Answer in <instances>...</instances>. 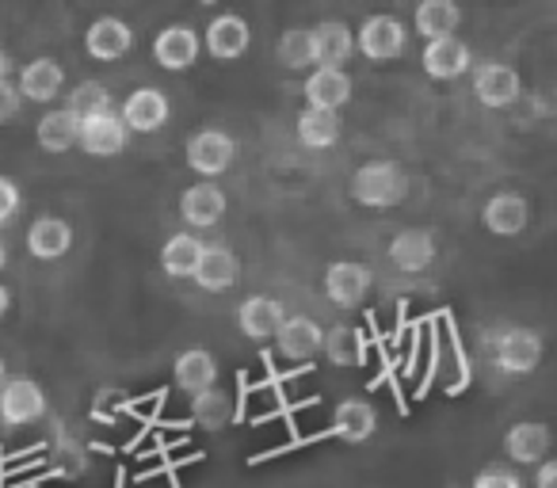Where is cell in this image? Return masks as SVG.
Listing matches in <instances>:
<instances>
[{"instance_id":"cell-26","label":"cell","mask_w":557,"mask_h":488,"mask_svg":"<svg viewBox=\"0 0 557 488\" xmlns=\"http://www.w3.org/2000/svg\"><path fill=\"white\" fill-rule=\"evenodd\" d=\"M504 450H508L511 462L519 465H534L549 454V427L539 424V420H519V424L508 427L504 435Z\"/></svg>"},{"instance_id":"cell-32","label":"cell","mask_w":557,"mask_h":488,"mask_svg":"<svg viewBox=\"0 0 557 488\" xmlns=\"http://www.w3.org/2000/svg\"><path fill=\"white\" fill-rule=\"evenodd\" d=\"M191 420L207 431H222L230 424V397L222 389H207V393L191 397Z\"/></svg>"},{"instance_id":"cell-29","label":"cell","mask_w":557,"mask_h":488,"mask_svg":"<svg viewBox=\"0 0 557 488\" xmlns=\"http://www.w3.org/2000/svg\"><path fill=\"white\" fill-rule=\"evenodd\" d=\"M35 138H39V146L47 149V153H70V149L77 146V118L65 108L47 111V115L39 118V126H35Z\"/></svg>"},{"instance_id":"cell-19","label":"cell","mask_w":557,"mask_h":488,"mask_svg":"<svg viewBox=\"0 0 557 488\" xmlns=\"http://www.w3.org/2000/svg\"><path fill=\"white\" fill-rule=\"evenodd\" d=\"M65 88V70L54 62V58H35L32 65H24L20 73V100H32V103H54Z\"/></svg>"},{"instance_id":"cell-16","label":"cell","mask_w":557,"mask_h":488,"mask_svg":"<svg viewBox=\"0 0 557 488\" xmlns=\"http://www.w3.org/2000/svg\"><path fill=\"white\" fill-rule=\"evenodd\" d=\"M321 343H325V328H321L313 317H287L283 321V328L275 333L278 355L290 359V363H306V359H313L321 351Z\"/></svg>"},{"instance_id":"cell-34","label":"cell","mask_w":557,"mask_h":488,"mask_svg":"<svg viewBox=\"0 0 557 488\" xmlns=\"http://www.w3.org/2000/svg\"><path fill=\"white\" fill-rule=\"evenodd\" d=\"M321 351H329V359H333L336 366H351L359 363V351H356V333L344 325L329 328L325 333V343H321Z\"/></svg>"},{"instance_id":"cell-12","label":"cell","mask_w":557,"mask_h":488,"mask_svg":"<svg viewBox=\"0 0 557 488\" xmlns=\"http://www.w3.org/2000/svg\"><path fill=\"white\" fill-rule=\"evenodd\" d=\"M126 126L123 118L111 111V115H92L77 123V146L85 149L88 157H119L126 149Z\"/></svg>"},{"instance_id":"cell-4","label":"cell","mask_w":557,"mask_h":488,"mask_svg":"<svg viewBox=\"0 0 557 488\" xmlns=\"http://www.w3.org/2000/svg\"><path fill=\"white\" fill-rule=\"evenodd\" d=\"M473 96H478L481 108H511V103L519 100V92H523V80H519V73L511 70V65L504 62H481L473 65V80H470Z\"/></svg>"},{"instance_id":"cell-22","label":"cell","mask_w":557,"mask_h":488,"mask_svg":"<svg viewBox=\"0 0 557 488\" xmlns=\"http://www.w3.org/2000/svg\"><path fill=\"white\" fill-rule=\"evenodd\" d=\"M172 381L191 397L207 393V389H214V381H218V359L210 355L207 348L180 351L176 363H172Z\"/></svg>"},{"instance_id":"cell-25","label":"cell","mask_w":557,"mask_h":488,"mask_svg":"<svg viewBox=\"0 0 557 488\" xmlns=\"http://www.w3.org/2000/svg\"><path fill=\"white\" fill-rule=\"evenodd\" d=\"M424 73L432 80H458L473 65V54L462 39H435L424 47Z\"/></svg>"},{"instance_id":"cell-20","label":"cell","mask_w":557,"mask_h":488,"mask_svg":"<svg viewBox=\"0 0 557 488\" xmlns=\"http://www.w3.org/2000/svg\"><path fill=\"white\" fill-rule=\"evenodd\" d=\"M225 191L214 184H191L184 195H180V217H184L191 229H210V225L222 222L225 214Z\"/></svg>"},{"instance_id":"cell-27","label":"cell","mask_w":557,"mask_h":488,"mask_svg":"<svg viewBox=\"0 0 557 488\" xmlns=\"http://www.w3.org/2000/svg\"><path fill=\"white\" fill-rule=\"evenodd\" d=\"M412 24H417V32L424 35L428 42L455 39L458 24H462V9H458L455 0H424V4H417Z\"/></svg>"},{"instance_id":"cell-5","label":"cell","mask_w":557,"mask_h":488,"mask_svg":"<svg viewBox=\"0 0 557 488\" xmlns=\"http://www.w3.org/2000/svg\"><path fill=\"white\" fill-rule=\"evenodd\" d=\"M542 363V336L534 328H508L496 336V366L511 378L539 371Z\"/></svg>"},{"instance_id":"cell-31","label":"cell","mask_w":557,"mask_h":488,"mask_svg":"<svg viewBox=\"0 0 557 488\" xmlns=\"http://www.w3.org/2000/svg\"><path fill=\"white\" fill-rule=\"evenodd\" d=\"M65 111L81 123V118H92V115H111V111H115V100H111V92L100 85V80H81V85L70 92Z\"/></svg>"},{"instance_id":"cell-23","label":"cell","mask_w":557,"mask_h":488,"mask_svg":"<svg viewBox=\"0 0 557 488\" xmlns=\"http://www.w3.org/2000/svg\"><path fill=\"white\" fill-rule=\"evenodd\" d=\"M306 108L313 111H341L351 100V77L344 70H313L306 77Z\"/></svg>"},{"instance_id":"cell-13","label":"cell","mask_w":557,"mask_h":488,"mask_svg":"<svg viewBox=\"0 0 557 488\" xmlns=\"http://www.w3.org/2000/svg\"><path fill=\"white\" fill-rule=\"evenodd\" d=\"M435 252H440V245H435V233L432 229H420V225H412V229H401L394 240H389V260H394L397 272H428V267L435 264Z\"/></svg>"},{"instance_id":"cell-35","label":"cell","mask_w":557,"mask_h":488,"mask_svg":"<svg viewBox=\"0 0 557 488\" xmlns=\"http://www.w3.org/2000/svg\"><path fill=\"white\" fill-rule=\"evenodd\" d=\"M470 488H523V480H519L511 470H500V465H493V470H481L478 477H473Z\"/></svg>"},{"instance_id":"cell-37","label":"cell","mask_w":557,"mask_h":488,"mask_svg":"<svg viewBox=\"0 0 557 488\" xmlns=\"http://www.w3.org/2000/svg\"><path fill=\"white\" fill-rule=\"evenodd\" d=\"M20 108H24V100H20L16 85H0V123H9V118L20 115Z\"/></svg>"},{"instance_id":"cell-10","label":"cell","mask_w":557,"mask_h":488,"mask_svg":"<svg viewBox=\"0 0 557 488\" xmlns=\"http://www.w3.org/2000/svg\"><path fill=\"white\" fill-rule=\"evenodd\" d=\"M199 35L191 32L187 24H169L161 35L153 39V62L161 65V70L169 73H184L191 70L195 62H199Z\"/></svg>"},{"instance_id":"cell-18","label":"cell","mask_w":557,"mask_h":488,"mask_svg":"<svg viewBox=\"0 0 557 488\" xmlns=\"http://www.w3.org/2000/svg\"><path fill=\"white\" fill-rule=\"evenodd\" d=\"M481 222H485V229L493 233V237H516V233H523L527 222H531V207H527L523 195L496 191L493 199L485 202V210H481Z\"/></svg>"},{"instance_id":"cell-28","label":"cell","mask_w":557,"mask_h":488,"mask_svg":"<svg viewBox=\"0 0 557 488\" xmlns=\"http://www.w3.org/2000/svg\"><path fill=\"white\" fill-rule=\"evenodd\" d=\"M199 252H202L199 237H191V233H172L161 249L164 275H172V279H191L195 264H199Z\"/></svg>"},{"instance_id":"cell-15","label":"cell","mask_w":557,"mask_h":488,"mask_svg":"<svg viewBox=\"0 0 557 488\" xmlns=\"http://www.w3.org/2000/svg\"><path fill=\"white\" fill-rule=\"evenodd\" d=\"M191 279H195V287L210 290V295H222V290H230L233 283L240 279V260L233 256L225 245H202Z\"/></svg>"},{"instance_id":"cell-6","label":"cell","mask_w":557,"mask_h":488,"mask_svg":"<svg viewBox=\"0 0 557 488\" xmlns=\"http://www.w3.org/2000/svg\"><path fill=\"white\" fill-rule=\"evenodd\" d=\"M310 50L318 70H344V62L356 54V32L344 20H321L310 27Z\"/></svg>"},{"instance_id":"cell-30","label":"cell","mask_w":557,"mask_h":488,"mask_svg":"<svg viewBox=\"0 0 557 488\" xmlns=\"http://www.w3.org/2000/svg\"><path fill=\"white\" fill-rule=\"evenodd\" d=\"M336 138H341V118L333 111L302 108V115H298V141L306 149H329L336 146Z\"/></svg>"},{"instance_id":"cell-38","label":"cell","mask_w":557,"mask_h":488,"mask_svg":"<svg viewBox=\"0 0 557 488\" xmlns=\"http://www.w3.org/2000/svg\"><path fill=\"white\" fill-rule=\"evenodd\" d=\"M534 488H557V465H554V462H542V465H539V477H534Z\"/></svg>"},{"instance_id":"cell-14","label":"cell","mask_w":557,"mask_h":488,"mask_svg":"<svg viewBox=\"0 0 557 488\" xmlns=\"http://www.w3.org/2000/svg\"><path fill=\"white\" fill-rule=\"evenodd\" d=\"M283 321H287V310H283V302H275V298H268V295L245 298V302H240V310H237L240 333H245L252 343L275 340V333L283 328Z\"/></svg>"},{"instance_id":"cell-33","label":"cell","mask_w":557,"mask_h":488,"mask_svg":"<svg viewBox=\"0 0 557 488\" xmlns=\"http://www.w3.org/2000/svg\"><path fill=\"white\" fill-rule=\"evenodd\" d=\"M275 58H278V65H287V70H310L313 65L310 27H290V32H283V39L275 42Z\"/></svg>"},{"instance_id":"cell-36","label":"cell","mask_w":557,"mask_h":488,"mask_svg":"<svg viewBox=\"0 0 557 488\" xmlns=\"http://www.w3.org/2000/svg\"><path fill=\"white\" fill-rule=\"evenodd\" d=\"M20 202H24V195H20L16 179L9 176H0V225H9L12 217H16Z\"/></svg>"},{"instance_id":"cell-17","label":"cell","mask_w":557,"mask_h":488,"mask_svg":"<svg viewBox=\"0 0 557 488\" xmlns=\"http://www.w3.org/2000/svg\"><path fill=\"white\" fill-rule=\"evenodd\" d=\"M248 42H252V32H248V24L237 12H222V16H214L207 24V50L218 62H237V58H245Z\"/></svg>"},{"instance_id":"cell-1","label":"cell","mask_w":557,"mask_h":488,"mask_svg":"<svg viewBox=\"0 0 557 488\" xmlns=\"http://www.w3.org/2000/svg\"><path fill=\"white\" fill-rule=\"evenodd\" d=\"M409 195V176L397 161H367L351 176V199L367 210H389L405 202Z\"/></svg>"},{"instance_id":"cell-40","label":"cell","mask_w":557,"mask_h":488,"mask_svg":"<svg viewBox=\"0 0 557 488\" xmlns=\"http://www.w3.org/2000/svg\"><path fill=\"white\" fill-rule=\"evenodd\" d=\"M9 310H12V295H9V287H0V321H4Z\"/></svg>"},{"instance_id":"cell-3","label":"cell","mask_w":557,"mask_h":488,"mask_svg":"<svg viewBox=\"0 0 557 488\" xmlns=\"http://www.w3.org/2000/svg\"><path fill=\"white\" fill-rule=\"evenodd\" d=\"M233 161H237V141L225 130H218V126L195 130L187 138V168L199 172L202 179H214L222 172H230Z\"/></svg>"},{"instance_id":"cell-7","label":"cell","mask_w":557,"mask_h":488,"mask_svg":"<svg viewBox=\"0 0 557 488\" xmlns=\"http://www.w3.org/2000/svg\"><path fill=\"white\" fill-rule=\"evenodd\" d=\"M371 283V267L359 264V260H336V264L325 267V298L333 305H341V310H351V305L363 302Z\"/></svg>"},{"instance_id":"cell-11","label":"cell","mask_w":557,"mask_h":488,"mask_svg":"<svg viewBox=\"0 0 557 488\" xmlns=\"http://www.w3.org/2000/svg\"><path fill=\"white\" fill-rule=\"evenodd\" d=\"M85 50L92 62H119L134 50V32L131 24H123L119 16H100L88 24L85 32Z\"/></svg>"},{"instance_id":"cell-41","label":"cell","mask_w":557,"mask_h":488,"mask_svg":"<svg viewBox=\"0 0 557 488\" xmlns=\"http://www.w3.org/2000/svg\"><path fill=\"white\" fill-rule=\"evenodd\" d=\"M4 267H9V245L0 240V272H4Z\"/></svg>"},{"instance_id":"cell-42","label":"cell","mask_w":557,"mask_h":488,"mask_svg":"<svg viewBox=\"0 0 557 488\" xmlns=\"http://www.w3.org/2000/svg\"><path fill=\"white\" fill-rule=\"evenodd\" d=\"M9 386V363H4V359H0V389Z\"/></svg>"},{"instance_id":"cell-24","label":"cell","mask_w":557,"mask_h":488,"mask_svg":"<svg viewBox=\"0 0 557 488\" xmlns=\"http://www.w3.org/2000/svg\"><path fill=\"white\" fill-rule=\"evenodd\" d=\"M374 431H379V412H374L371 401L351 397V401L336 404V412H333V435L336 439H344L348 447H359V442H367Z\"/></svg>"},{"instance_id":"cell-39","label":"cell","mask_w":557,"mask_h":488,"mask_svg":"<svg viewBox=\"0 0 557 488\" xmlns=\"http://www.w3.org/2000/svg\"><path fill=\"white\" fill-rule=\"evenodd\" d=\"M9 77H12V58L0 50V85H9Z\"/></svg>"},{"instance_id":"cell-8","label":"cell","mask_w":557,"mask_h":488,"mask_svg":"<svg viewBox=\"0 0 557 488\" xmlns=\"http://www.w3.org/2000/svg\"><path fill=\"white\" fill-rule=\"evenodd\" d=\"M47 412V393L35 378H9L0 389V420L9 427H24Z\"/></svg>"},{"instance_id":"cell-9","label":"cell","mask_w":557,"mask_h":488,"mask_svg":"<svg viewBox=\"0 0 557 488\" xmlns=\"http://www.w3.org/2000/svg\"><path fill=\"white\" fill-rule=\"evenodd\" d=\"M169 115H172V103H169V96L161 92V88H138V92H131L126 96V103H123V126H126V134H153V130H161L164 123H169Z\"/></svg>"},{"instance_id":"cell-2","label":"cell","mask_w":557,"mask_h":488,"mask_svg":"<svg viewBox=\"0 0 557 488\" xmlns=\"http://www.w3.org/2000/svg\"><path fill=\"white\" fill-rule=\"evenodd\" d=\"M356 50L363 58H371V62H397V58L409 50V32H405L401 20L379 12V16H367L363 24H359Z\"/></svg>"},{"instance_id":"cell-21","label":"cell","mask_w":557,"mask_h":488,"mask_svg":"<svg viewBox=\"0 0 557 488\" xmlns=\"http://www.w3.org/2000/svg\"><path fill=\"white\" fill-rule=\"evenodd\" d=\"M70 249H73V225L65 217L54 214L35 217L32 229H27V252L35 260H62Z\"/></svg>"}]
</instances>
